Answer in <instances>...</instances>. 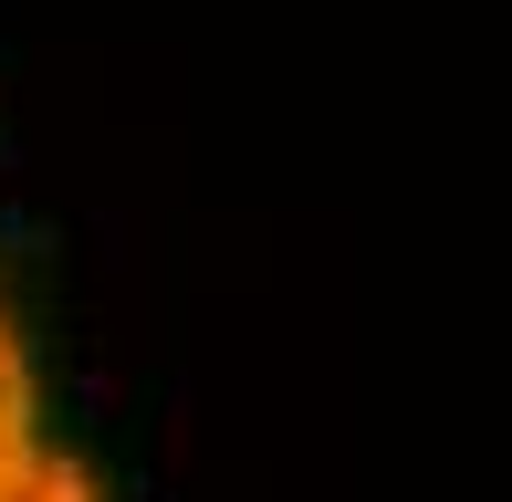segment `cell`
I'll list each match as a JSON object with an SVG mask.
<instances>
[{
  "label": "cell",
  "instance_id": "1",
  "mask_svg": "<svg viewBox=\"0 0 512 502\" xmlns=\"http://www.w3.org/2000/svg\"><path fill=\"white\" fill-rule=\"evenodd\" d=\"M0 502H95V471L74 461V440L53 419V387L21 346L11 293H0Z\"/></svg>",
  "mask_w": 512,
  "mask_h": 502
}]
</instances>
